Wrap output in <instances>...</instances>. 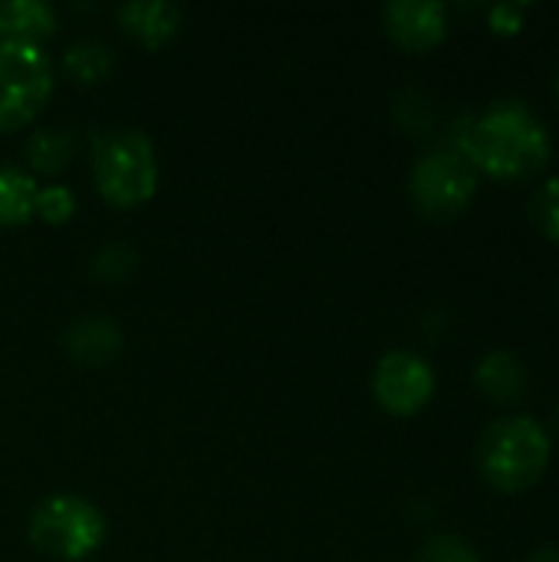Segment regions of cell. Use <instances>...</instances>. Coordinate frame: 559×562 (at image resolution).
<instances>
[{
  "label": "cell",
  "instance_id": "cell-1",
  "mask_svg": "<svg viewBox=\"0 0 559 562\" xmlns=\"http://www.w3.org/2000/svg\"><path fill=\"white\" fill-rule=\"evenodd\" d=\"M455 151H461L478 175H491L497 181H527L544 171L554 142L547 125L524 102H494L465 122Z\"/></svg>",
  "mask_w": 559,
  "mask_h": 562
},
{
  "label": "cell",
  "instance_id": "cell-2",
  "mask_svg": "<svg viewBox=\"0 0 559 562\" xmlns=\"http://www.w3.org/2000/svg\"><path fill=\"white\" fill-rule=\"evenodd\" d=\"M89 168L99 198L119 211L142 207L158 191V155L145 132L109 128L92 135Z\"/></svg>",
  "mask_w": 559,
  "mask_h": 562
},
{
  "label": "cell",
  "instance_id": "cell-3",
  "mask_svg": "<svg viewBox=\"0 0 559 562\" xmlns=\"http://www.w3.org/2000/svg\"><path fill=\"white\" fill-rule=\"evenodd\" d=\"M550 435L530 415H507L484 428L478 441V471L501 494L530 491L550 468Z\"/></svg>",
  "mask_w": 559,
  "mask_h": 562
},
{
  "label": "cell",
  "instance_id": "cell-4",
  "mask_svg": "<svg viewBox=\"0 0 559 562\" xmlns=\"http://www.w3.org/2000/svg\"><path fill=\"white\" fill-rule=\"evenodd\" d=\"M26 537L36 553L56 562L92 560L105 537L109 524L96 504L79 494H53L36 504L26 524Z\"/></svg>",
  "mask_w": 559,
  "mask_h": 562
},
{
  "label": "cell",
  "instance_id": "cell-5",
  "mask_svg": "<svg viewBox=\"0 0 559 562\" xmlns=\"http://www.w3.org/2000/svg\"><path fill=\"white\" fill-rule=\"evenodd\" d=\"M53 66L40 46L0 40V132L26 128L53 95Z\"/></svg>",
  "mask_w": 559,
  "mask_h": 562
},
{
  "label": "cell",
  "instance_id": "cell-6",
  "mask_svg": "<svg viewBox=\"0 0 559 562\" xmlns=\"http://www.w3.org/2000/svg\"><path fill=\"white\" fill-rule=\"evenodd\" d=\"M478 194V171L455 148L425 151L409 171V198L428 221L461 217Z\"/></svg>",
  "mask_w": 559,
  "mask_h": 562
},
{
  "label": "cell",
  "instance_id": "cell-7",
  "mask_svg": "<svg viewBox=\"0 0 559 562\" xmlns=\"http://www.w3.org/2000/svg\"><path fill=\"white\" fill-rule=\"evenodd\" d=\"M435 369L428 359L409 349L385 352L372 369V398L392 418H412L435 398Z\"/></svg>",
  "mask_w": 559,
  "mask_h": 562
},
{
  "label": "cell",
  "instance_id": "cell-8",
  "mask_svg": "<svg viewBox=\"0 0 559 562\" xmlns=\"http://www.w3.org/2000/svg\"><path fill=\"white\" fill-rule=\"evenodd\" d=\"M382 23L405 53H432L448 36V10L435 0H392L382 10Z\"/></svg>",
  "mask_w": 559,
  "mask_h": 562
},
{
  "label": "cell",
  "instance_id": "cell-9",
  "mask_svg": "<svg viewBox=\"0 0 559 562\" xmlns=\"http://www.w3.org/2000/svg\"><path fill=\"white\" fill-rule=\"evenodd\" d=\"M119 30L145 49L168 46L181 30V10L168 0H128L115 10Z\"/></svg>",
  "mask_w": 559,
  "mask_h": 562
},
{
  "label": "cell",
  "instance_id": "cell-10",
  "mask_svg": "<svg viewBox=\"0 0 559 562\" xmlns=\"http://www.w3.org/2000/svg\"><path fill=\"white\" fill-rule=\"evenodd\" d=\"M63 346L72 362H79L86 369H102L105 362H112L122 352V329L105 316H86L66 329Z\"/></svg>",
  "mask_w": 559,
  "mask_h": 562
},
{
  "label": "cell",
  "instance_id": "cell-11",
  "mask_svg": "<svg viewBox=\"0 0 559 562\" xmlns=\"http://www.w3.org/2000/svg\"><path fill=\"white\" fill-rule=\"evenodd\" d=\"M474 385L491 405H517L527 395L530 379H527L524 362L514 352L494 349L474 366Z\"/></svg>",
  "mask_w": 559,
  "mask_h": 562
},
{
  "label": "cell",
  "instance_id": "cell-12",
  "mask_svg": "<svg viewBox=\"0 0 559 562\" xmlns=\"http://www.w3.org/2000/svg\"><path fill=\"white\" fill-rule=\"evenodd\" d=\"M56 33V13L43 0H10L0 7V40L40 46Z\"/></svg>",
  "mask_w": 559,
  "mask_h": 562
},
{
  "label": "cell",
  "instance_id": "cell-13",
  "mask_svg": "<svg viewBox=\"0 0 559 562\" xmlns=\"http://www.w3.org/2000/svg\"><path fill=\"white\" fill-rule=\"evenodd\" d=\"M36 178L20 168H0V227H23L36 214Z\"/></svg>",
  "mask_w": 559,
  "mask_h": 562
},
{
  "label": "cell",
  "instance_id": "cell-14",
  "mask_svg": "<svg viewBox=\"0 0 559 562\" xmlns=\"http://www.w3.org/2000/svg\"><path fill=\"white\" fill-rule=\"evenodd\" d=\"M63 69L69 79H76L79 86H99L102 79L112 76L115 69V56L105 43L99 40H79L63 53Z\"/></svg>",
  "mask_w": 559,
  "mask_h": 562
},
{
  "label": "cell",
  "instance_id": "cell-15",
  "mask_svg": "<svg viewBox=\"0 0 559 562\" xmlns=\"http://www.w3.org/2000/svg\"><path fill=\"white\" fill-rule=\"evenodd\" d=\"M72 151H76V138L56 128H43L26 142V161L36 175H59L72 161Z\"/></svg>",
  "mask_w": 559,
  "mask_h": 562
},
{
  "label": "cell",
  "instance_id": "cell-16",
  "mask_svg": "<svg viewBox=\"0 0 559 562\" xmlns=\"http://www.w3.org/2000/svg\"><path fill=\"white\" fill-rule=\"evenodd\" d=\"M530 221L534 227L550 240L559 244V178H547L534 194H530Z\"/></svg>",
  "mask_w": 559,
  "mask_h": 562
},
{
  "label": "cell",
  "instance_id": "cell-17",
  "mask_svg": "<svg viewBox=\"0 0 559 562\" xmlns=\"http://www.w3.org/2000/svg\"><path fill=\"white\" fill-rule=\"evenodd\" d=\"M72 214H76V198H72L69 188H63V184H46V188L36 191V214H33V217H40L43 224L63 227V224L72 221Z\"/></svg>",
  "mask_w": 559,
  "mask_h": 562
},
{
  "label": "cell",
  "instance_id": "cell-18",
  "mask_svg": "<svg viewBox=\"0 0 559 562\" xmlns=\"http://www.w3.org/2000/svg\"><path fill=\"white\" fill-rule=\"evenodd\" d=\"M415 562H481L478 550L471 543H465L461 537H451V533H438V537H428L418 553Z\"/></svg>",
  "mask_w": 559,
  "mask_h": 562
},
{
  "label": "cell",
  "instance_id": "cell-19",
  "mask_svg": "<svg viewBox=\"0 0 559 562\" xmlns=\"http://www.w3.org/2000/svg\"><path fill=\"white\" fill-rule=\"evenodd\" d=\"M135 270V254L122 244L102 247V254L92 260V273L102 280H125Z\"/></svg>",
  "mask_w": 559,
  "mask_h": 562
},
{
  "label": "cell",
  "instance_id": "cell-20",
  "mask_svg": "<svg viewBox=\"0 0 559 562\" xmlns=\"http://www.w3.org/2000/svg\"><path fill=\"white\" fill-rule=\"evenodd\" d=\"M527 10H530L527 3H497V7H491L488 23H491V30H494V33H501V36H514V33H521Z\"/></svg>",
  "mask_w": 559,
  "mask_h": 562
},
{
  "label": "cell",
  "instance_id": "cell-21",
  "mask_svg": "<svg viewBox=\"0 0 559 562\" xmlns=\"http://www.w3.org/2000/svg\"><path fill=\"white\" fill-rule=\"evenodd\" d=\"M527 562H559V547L557 543H544L527 557Z\"/></svg>",
  "mask_w": 559,
  "mask_h": 562
},
{
  "label": "cell",
  "instance_id": "cell-22",
  "mask_svg": "<svg viewBox=\"0 0 559 562\" xmlns=\"http://www.w3.org/2000/svg\"><path fill=\"white\" fill-rule=\"evenodd\" d=\"M557 99H559V72H557Z\"/></svg>",
  "mask_w": 559,
  "mask_h": 562
},
{
  "label": "cell",
  "instance_id": "cell-23",
  "mask_svg": "<svg viewBox=\"0 0 559 562\" xmlns=\"http://www.w3.org/2000/svg\"><path fill=\"white\" fill-rule=\"evenodd\" d=\"M557 428H559V408H557Z\"/></svg>",
  "mask_w": 559,
  "mask_h": 562
}]
</instances>
